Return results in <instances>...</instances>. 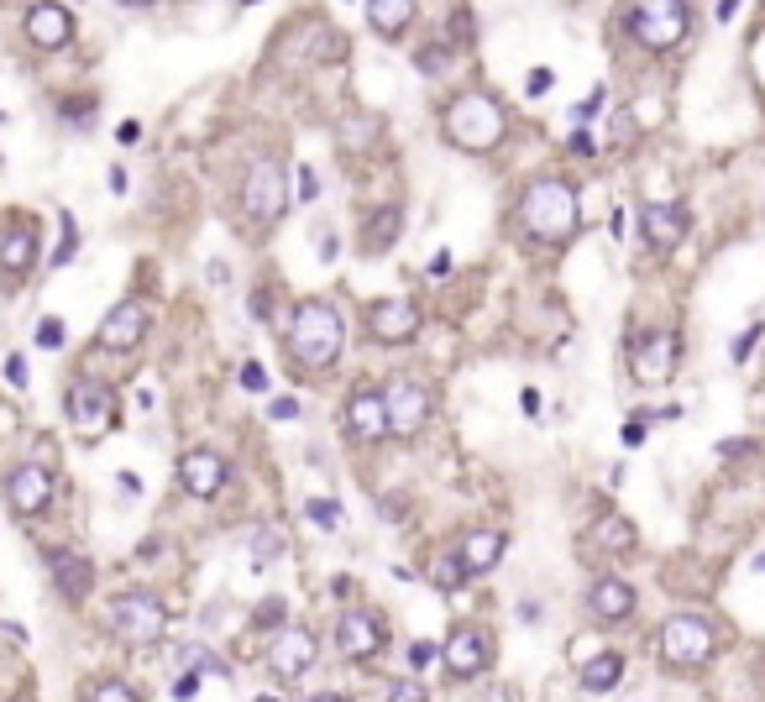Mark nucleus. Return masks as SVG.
Wrapping results in <instances>:
<instances>
[{
  "mask_svg": "<svg viewBox=\"0 0 765 702\" xmlns=\"http://www.w3.org/2000/svg\"><path fill=\"white\" fill-rule=\"evenodd\" d=\"M755 342H761V331H745V336L734 342V362H750V352H755Z\"/></svg>",
  "mask_w": 765,
  "mask_h": 702,
  "instance_id": "40",
  "label": "nucleus"
},
{
  "mask_svg": "<svg viewBox=\"0 0 765 702\" xmlns=\"http://www.w3.org/2000/svg\"><path fill=\"white\" fill-rule=\"evenodd\" d=\"M38 346L42 352H59L63 346V321H42L38 325Z\"/></svg>",
  "mask_w": 765,
  "mask_h": 702,
  "instance_id": "32",
  "label": "nucleus"
},
{
  "mask_svg": "<svg viewBox=\"0 0 765 702\" xmlns=\"http://www.w3.org/2000/svg\"><path fill=\"white\" fill-rule=\"evenodd\" d=\"M367 321H373V336L388 342V346H404V342L420 336V310H415L409 300H378Z\"/></svg>",
  "mask_w": 765,
  "mask_h": 702,
  "instance_id": "12",
  "label": "nucleus"
},
{
  "mask_svg": "<svg viewBox=\"0 0 765 702\" xmlns=\"http://www.w3.org/2000/svg\"><path fill=\"white\" fill-rule=\"evenodd\" d=\"M734 11H740V0H719V21H729Z\"/></svg>",
  "mask_w": 765,
  "mask_h": 702,
  "instance_id": "54",
  "label": "nucleus"
},
{
  "mask_svg": "<svg viewBox=\"0 0 765 702\" xmlns=\"http://www.w3.org/2000/svg\"><path fill=\"white\" fill-rule=\"evenodd\" d=\"M336 645H342L352 661H367V656H378L382 650V629L373 614H346L342 629H336Z\"/></svg>",
  "mask_w": 765,
  "mask_h": 702,
  "instance_id": "20",
  "label": "nucleus"
},
{
  "mask_svg": "<svg viewBox=\"0 0 765 702\" xmlns=\"http://www.w3.org/2000/svg\"><path fill=\"white\" fill-rule=\"evenodd\" d=\"M346 436H352V441H382V436H388V409H382V394H352V399H346Z\"/></svg>",
  "mask_w": 765,
  "mask_h": 702,
  "instance_id": "15",
  "label": "nucleus"
},
{
  "mask_svg": "<svg viewBox=\"0 0 765 702\" xmlns=\"http://www.w3.org/2000/svg\"><path fill=\"white\" fill-rule=\"evenodd\" d=\"M195 692H200V677H195V671H184L179 682H174V698H195Z\"/></svg>",
  "mask_w": 765,
  "mask_h": 702,
  "instance_id": "42",
  "label": "nucleus"
},
{
  "mask_svg": "<svg viewBox=\"0 0 765 702\" xmlns=\"http://www.w3.org/2000/svg\"><path fill=\"white\" fill-rule=\"evenodd\" d=\"M488 656H493V650H488V635H483V629H457V635H451V645H446V671L467 682V677H478V671L488 666Z\"/></svg>",
  "mask_w": 765,
  "mask_h": 702,
  "instance_id": "18",
  "label": "nucleus"
},
{
  "mask_svg": "<svg viewBox=\"0 0 765 702\" xmlns=\"http://www.w3.org/2000/svg\"><path fill=\"white\" fill-rule=\"evenodd\" d=\"M6 378L21 388V383H27V362H21V357H6Z\"/></svg>",
  "mask_w": 765,
  "mask_h": 702,
  "instance_id": "45",
  "label": "nucleus"
},
{
  "mask_svg": "<svg viewBox=\"0 0 765 702\" xmlns=\"http://www.w3.org/2000/svg\"><path fill=\"white\" fill-rule=\"evenodd\" d=\"M750 451H755L750 441H724V446H719V457H750Z\"/></svg>",
  "mask_w": 765,
  "mask_h": 702,
  "instance_id": "47",
  "label": "nucleus"
},
{
  "mask_svg": "<svg viewBox=\"0 0 765 702\" xmlns=\"http://www.w3.org/2000/svg\"><path fill=\"white\" fill-rule=\"evenodd\" d=\"M619 677H625V661H619V656H598V661L583 666L587 692H608V687H619Z\"/></svg>",
  "mask_w": 765,
  "mask_h": 702,
  "instance_id": "27",
  "label": "nucleus"
},
{
  "mask_svg": "<svg viewBox=\"0 0 765 702\" xmlns=\"http://www.w3.org/2000/svg\"><path fill=\"white\" fill-rule=\"evenodd\" d=\"M446 273H451V258H446V252H436V258H430V279H446Z\"/></svg>",
  "mask_w": 765,
  "mask_h": 702,
  "instance_id": "50",
  "label": "nucleus"
},
{
  "mask_svg": "<svg viewBox=\"0 0 765 702\" xmlns=\"http://www.w3.org/2000/svg\"><path fill=\"white\" fill-rule=\"evenodd\" d=\"M142 331H147V310H142L137 300H122L101 321V346H111V352H132V346L142 342Z\"/></svg>",
  "mask_w": 765,
  "mask_h": 702,
  "instance_id": "17",
  "label": "nucleus"
},
{
  "mask_svg": "<svg viewBox=\"0 0 765 702\" xmlns=\"http://www.w3.org/2000/svg\"><path fill=\"white\" fill-rule=\"evenodd\" d=\"M420 69H425V74H441V69H446L441 42H425V48H420Z\"/></svg>",
  "mask_w": 765,
  "mask_h": 702,
  "instance_id": "35",
  "label": "nucleus"
},
{
  "mask_svg": "<svg viewBox=\"0 0 765 702\" xmlns=\"http://www.w3.org/2000/svg\"><path fill=\"white\" fill-rule=\"evenodd\" d=\"M48 562H53V583H59L63 598H74V603H80L84 593L95 587V566L84 562L80 551H53Z\"/></svg>",
  "mask_w": 765,
  "mask_h": 702,
  "instance_id": "21",
  "label": "nucleus"
},
{
  "mask_svg": "<svg viewBox=\"0 0 765 702\" xmlns=\"http://www.w3.org/2000/svg\"><path fill=\"white\" fill-rule=\"evenodd\" d=\"M755 572H765V556H755Z\"/></svg>",
  "mask_w": 765,
  "mask_h": 702,
  "instance_id": "57",
  "label": "nucleus"
},
{
  "mask_svg": "<svg viewBox=\"0 0 765 702\" xmlns=\"http://www.w3.org/2000/svg\"><path fill=\"white\" fill-rule=\"evenodd\" d=\"M687 27H692V11H687V0H635V11H629V32L640 48H677L687 38Z\"/></svg>",
  "mask_w": 765,
  "mask_h": 702,
  "instance_id": "4",
  "label": "nucleus"
},
{
  "mask_svg": "<svg viewBox=\"0 0 765 702\" xmlns=\"http://www.w3.org/2000/svg\"><path fill=\"white\" fill-rule=\"evenodd\" d=\"M0 430H11V409L6 404H0Z\"/></svg>",
  "mask_w": 765,
  "mask_h": 702,
  "instance_id": "55",
  "label": "nucleus"
},
{
  "mask_svg": "<svg viewBox=\"0 0 765 702\" xmlns=\"http://www.w3.org/2000/svg\"><path fill=\"white\" fill-rule=\"evenodd\" d=\"M300 415V404L294 399H273V420H294Z\"/></svg>",
  "mask_w": 765,
  "mask_h": 702,
  "instance_id": "46",
  "label": "nucleus"
},
{
  "mask_svg": "<svg viewBox=\"0 0 765 702\" xmlns=\"http://www.w3.org/2000/svg\"><path fill=\"white\" fill-rule=\"evenodd\" d=\"M304 514H310L315 524H325V530H331V524H336V503H331V499H310V503H304Z\"/></svg>",
  "mask_w": 765,
  "mask_h": 702,
  "instance_id": "33",
  "label": "nucleus"
},
{
  "mask_svg": "<svg viewBox=\"0 0 765 702\" xmlns=\"http://www.w3.org/2000/svg\"><path fill=\"white\" fill-rule=\"evenodd\" d=\"M593 545H604L608 556H629L635 551V524L625 514H604V520L593 524Z\"/></svg>",
  "mask_w": 765,
  "mask_h": 702,
  "instance_id": "26",
  "label": "nucleus"
},
{
  "mask_svg": "<svg viewBox=\"0 0 765 702\" xmlns=\"http://www.w3.org/2000/svg\"><path fill=\"white\" fill-rule=\"evenodd\" d=\"M27 38H32V48L59 53L63 42L74 38V17H69L63 6H53V0H38V6L27 11Z\"/></svg>",
  "mask_w": 765,
  "mask_h": 702,
  "instance_id": "14",
  "label": "nucleus"
},
{
  "mask_svg": "<svg viewBox=\"0 0 765 702\" xmlns=\"http://www.w3.org/2000/svg\"><path fill=\"white\" fill-rule=\"evenodd\" d=\"M645 430H650V415H635V420L625 425V446H640V441H645Z\"/></svg>",
  "mask_w": 765,
  "mask_h": 702,
  "instance_id": "37",
  "label": "nucleus"
},
{
  "mask_svg": "<svg viewBox=\"0 0 765 702\" xmlns=\"http://www.w3.org/2000/svg\"><path fill=\"white\" fill-rule=\"evenodd\" d=\"M342 315L331 310L325 300H304L300 310H294V331H289V352H294V362L300 367H310V373H321V367H331V362L342 357Z\"/></svg>",
  "mask_w": 765,
  "mask_h": 702,
  "instance_id": "2",
  "label": "nucleus"
},
{
  "mask_svg": "<svg viewBox=\"0 0 765 702\" xmlns=\"http://www.w3.org/2000/svg\"><path fill=\"white\" fill-rule=\"evenodd\" d=\"M32 258H38L32 226H6V231H0V268H6V273H27Z\"/></svg>",
  "mask_w": 765,
  "mask_h": 702,
  "instance_id": "22",
  "label": "nucleus"
},
{
  "mask_svg": "<svg viewBox=\"0 0 765 702\" xmlns=\"http://www.w3.org/2000/svg\"><path fill=\"white\" fill-rule=\"evenodd\" d=\"M713 645H719L713 624L692 619V614H682V619H671L661 629V656L671 666H703L708 656H713Z\"/></svg>",
  "mask_w": 765,
  "mask_h": 702,
  "instance_id": "8",
  "label": "nucleus"
},
{
  "mask_svg": "<svg viewBox=\"0 0 765 702\" xmlns=\"http://www.w3.org/2000/svg\"><path fill=\"white\" fill-rule=\"evenodd\" d=\"M629 367L640 383H666L671 367H677V331H656V336H640L635 352H629Z\"/></svg>",
  "mask_w": 765,
  "mask_h": 702,
  "instance_id": "11",
  "label": "nucleus"
},
{
  "mask_svg": "<svg viewBox=\"0 0 765 702\" xmlns=\"http://www.w3.org/2000/svg\"><path fill=\"white\" fill-rule=\"evenodd\" d=\"M441 126L462 153H493L504 142V105L493 101V95H483V90H467V95H457V101L446 105Z\"/></svg>",
  "mask_w": 765,
  "mask_h": 702,
  "instance_id": "3",
  "label": "nucleus"
},
{
  "mask_svg": "<svg viewBox=\"0 0 765 702\" xmlns=\"http://www.w3.org/2000/svg\"><path fill=\"white\" fill-rule=\"evenodd\" d=\"M367 21L382 38H399L404 27L415 21V0H367Z\"/></svg>",
  "mask_w": 765,
  "mask_h": 702,
  "instance_id": "25",
  "label": "nucleus"
},
{
  "mask_svg": "<svg viewBox=\"0 0 765 702\" xmlns=\"http://www.w3.org/2000/svg\"><path fill=\"white\" fill-rule=\"evenodd\" d=\"M137 137H142V126H137V121H122V132H116V142H126V147H132Z\"/></svg>",
  "mask_w": 765,
  "mask_h": 702,
  "instance_id": "51",
  "label": "nucleus"
},
{
  "mask_svg": "<svg viewBox=\"0 0 765 702\" xmlns=\"http://www.w3.org/2000/svg\"><path fill=\"white\" fill-rule=\"evenodd\" d=\"M388 698H399V702H420V698H425V687L399 682V687H388Z\"/></svg>",
  "mask_w": 765,
  "mask_h": 702,
  "instance_id": "41",
  "label": "nucleus"
},
{
  "mask_svg": "<svg viewBox=\"0 0 765 702\" xmlns=\"http://www.w3.org/2000/svg\"><path fill=\"white\" fill-rule=\"evenodd\" d=\"M6 499H11L17 514H42L48 499H53V478H48V467H38V462L17 467V472L6 478Z\"/></svg>",
  "mask_w": 765,
  "mask_h": 702,
  "instance_id": "13",
  "label": "nucleus"
},
{
  "mask_svg": "<svg viewBox=\"0 0 765 702\" xmlns=\"http://www.w3.org/2000/svg\"><path fill=\"white\" fill-rule=\"evenodd\" d=\"M394 237H399V210H378V216H373V226H367V247H373V252H382V247H388Z\"/></svg>",
  "mask_w": 765,
  "mask_h": 702,
  "instance_id": "30",
  "label": "nucleus"
},
{
  "mask_svg": "<svg viewBox=\"0 0 765 702\" xmlns=\"http://www.w3.org/2000/svg\"><path fill=\"white\" fill-rule=\"evenodd\" d=\"M258 624H283V598H268L258 608Z\"/></svg>",
  "mask_w": 765,
  "mask_h": 702,
  "instance_id": "39",
  "label": "nucleus"
},
{
  "mask_svg": "<svg viewBox=\"0 0 765 702\" xmlns=\"http://www.w3.org/2000/svg\"><path fill=\"white\" fill-rule=\"evenodd\" d=\"M545 90H551V74H545V69H535V74H530V95H545Z\"/></svg>",
  "mask_w": 765,
  "mask_h": 702,
  "instance_id": "49",
  "label": "nucleus"
},
{
  "mask_svg": "<svg viewBox=\"0 0 765 702\" xmlns=\"http://www.w3.org/2000/svg\"><path fill=\"white\" fill-rule=\"evenodd\" d=\"M268 315H273V300H268V289H258L252 294V321H268Z\"/></svg>",
  "mask_w": 765,
  "mask_h": 702,
  "instance_id": "44",
  "label": "nucleus"
},
{
  "mask_svg": "<svg viewBox=\"0 0 765 702\" xmlns=\"http://www.w3.org/2000/svg\"><path fill=\"white\" fill-rule=\"evenodd\" d=\"M242 6H258V0H242Z\"/></svg>",
  "mask_w": 765,
  "mask_h": 702,
  "instance_id": "58",
  "label": "nucleus"
},
{
  "mask_svg": "<svg viewBox=\"0 0 765 702\" xmlns=\"http://www.w3.org/2000/svg\"><path fill=\"white\" fill-rule=\"evenodd\" d=\"M252 556H258V562H273V556H283V535H279V530H262L258 541H252Z\"/></svg>",
  "mask_w": 765,
  "mask_h": 702,
  "instance_id": "31",
  "label": "nucleus"
},
{
  "mask_svg": "<svg viewBox=\"0 0 765 702\" xmlns=\"http://www.w3.org/2000/svg\"><path fill=\"white\" fill-rule=\"evenodd\" d=\"M242 388H247V394H262V388H268V373H262V362H247V367H242Z\"/></svg>",
  "mask_w": 765,
  "mask_h": 702,
  "instance_id": "36",
  "label": "nucleus"
},
{
  "mask_svg": "<svg viewBox=\"0 0 765 702\" xmlns=\"http://www.w3.org/2000/svg\"><path fill=\"white\" fill-rule=\"evenodd\" d=\"M242 210L252 221H279L289 210V184H283V168L273 158H258L247 168V184H242Z\"/></svg>",
  "mask_w": 765,
  "mask_h": 702,
  "instance_id": "5",
  "label": "nucleus"
},
{
  "mask_svg": "<svg viewBox=\"0 0 765 702\" xmlns=\"http://www.w3.org/2000/svg\"><path fill=\"white\" fill-rule=\"evenodd\" d=\"M315 656H321L315 635L289 624V629H279V635H273V645H268V671H273V677H283V682H300L304 671L315 666Z\"/></svg>",
  "mask_w": 765,
  "mask_h": 702,
  "instance_id": "10",
  "label": "nucleus"
},
{
  "mask_svg": "<svg viewBox=\"0 0 765 702\" xmlns=\"http://www.w3.org/2000/svg\"><path fill=\"white\" fill-rule=\"evenodd\" d=\"M593 614L598 619H629L635 614V587L619 583V577H604L593 587Z\"/></svg>",
  "mask_w": 765,
  "mask_h": 702,
  "instance_id": "24",
  "label": "nucleus"
},
{
  "mask_svg": "<svg viewBox=\"0 0 765 702\" xmlns=\"http://www.w3.org/2000/svg\"><path fill=\"white\" fill-rule=\"evenodd\" d=\"M593 147H598V142L587 137V132H577V137H572V153H593Z\"/></svg>",
  "mask_w": 765,
  "mask_h": 702,
  "instance_id": "53",
  "label": "nucleus"
},
{
  "mask_svg": "<svg viewBox=\"0 0 765 702\" xmlns=\"http://www.w3.org/2000/svg\"><path fill=\"white\" fill-rule=\"evenodd\" d=\"M430 583L441 587V593H457V587L467 583L462 556H451V551H446V556H436V562H430Z\"/></svg>",
  "mask_w": 765,
  "mask_h": 702,
  "instance_id": "29",
  "label": "nucleus"
},
{
  "mask_svg": "<svg viewBox=\"0 0 765 702\" xmlns=\"http://www.w3.org/2000/svg\"><path fill=\"white\" fill-rule=\"evenodd\" d=\"M179 666H184V671H195V677H231V666H226L221 656H210L205 645H189V650H179Z\"/></svg>",
  "mask_w": 765,
  "mask_h": 702,
  "instance_id": "28",
  "label": "nucleus"
},
{
  "mask_svg": "<svg viewBox=\"0 0 765 702\" xmlns=\"http://www.w3.org/2000/svg\"><path fill=\"white\" fill-rule=\"evenodd\" d=\"M126 11H142V6H153V0H122Z\"/></svg>",
  "mask_w": 765,
  "mask_h": 702,
  "instance_id": "56",
  "label": "nucleus"
},
{
  "mask_svg": "<svg viewBox=\"0 0 765 702\" xmlns=\"http://www.w3.org/2000/svg\"><path fill=\"white\" fill-rule=\"evenodd\" d=\"M504 556V535L499 530H478V535H467L462 541V566L467 577H478V572H493Z\"/></svg>",
  "mask_w": 765,
  "mask_h": 702,
  "instance_id": "23",
  "label": "nucleus"
},
{
  "mask_svg": "<svg viewBox=\"0 0 765 702\" xmlns=\"http://www.w3.org/2000/svg\"><path fill=\"white\" fill-rule=\"evenodd\" d=\"M69 258H74V221L63 216V247H59V258L53 262H69Z\"/></svg>",
  "mask_w": 765,
  "mask_h": 702,
  "instance_id": "43",
  "label": "nucleus"
},
{
  "mask_svg": "<svg viewBox=\"0 0 765 702\" xmlns=\"http://www.w3.org/2000/svg\"><path fill=\"white\" fill-rule=\"evenodd\" d=\"M69 420L80 425L84 436H105L111 430V420H116V394L105 388V383L95 378H80L74 388H69Z\"/></svg>",
  "mask_w": 765,
  "mask_h": 702,
  "instance_id": "9",
  "label": "nucleus"
},
{
  "mask_svg": "<svg viewBox=\"0 0 765 702\" xmlns=\"http://www.w3.org/2000/svg\"><path fill=\"white\" fill-rule=\"evenodd\" d=\"M0 635H6V640H11V645H21V640H27V629H21V624H0Z\"/></svg>",
  "mask_w": 765,
  "mask_h": 702,
  "instance_id": "52",
  "label": "nucleus"
},
{
  "mask_svg": "<svg viewBox=\"0 0 765 702\" xmlns=\"http://www.w3.org/2000/svg\"><path fill=\"white\" fill-rule=\"evenodd\" d=\"M382 409H388V436H420L430 425V388L420 378H394L382 388Z\"/></svg>",
  "mask_w": 765,
  "mask_h": 702,
  "instance_id": "6",
  "label": "nucleus"
},
{
  "mask_svg": "<svg viewBox=\"0 0 765 702\" xmlns=\"http://www.w3.org/2000/svg\"><path fill=\"white\" fill-rule=\"evenodd\" d=\"M111 624H116V635L126 645H153V640H163L168 614H163V603L153 593H126V598L111 603Z\"/></svg>",
  "mask_w": 765,
  "mask_h": 702,
  "instance_id": "7",
  "label": "nucleus"
},
{
  "mask_svg": "<svg viewBox=\"0 0 765 702\" xmlns=\"http://www.w3.org/2000/svg\"><path fill=\"white\" fill-rule=\"evenodd\" d=\"M520 226L535 241H551V247L572 241V231H577V195H572V184L566 179L530 184L524 200H520Z\"/></svg>",
  "mask_w": 765,
  "mask_h": 702,
  "instance_id": "1",
  "label": "nucleus"
},
{
  "mask_svg": "<svg viewBox=\"0 0 765 702\" xmlns=\"http://www.w3.org/2000/svg\"><path fill=\"white\" fill-rule=\"evenodd\" d=\"M90 698H101V702H132V698H137V692H132V687H126V682H105V687H95Z\"/></svg>",
  "mask_w": 765,
  "mask_h": 702,
  "instance_id": "34",
  "label": "nucleus"
},
{
  "mask_svg": "<svg viewBox=\"0 0 765 702\" xmlns=\"http://www.w3.org/2000/svg\"><path fill=\"white\" fill-rule=\"evenodd\" d=\"M430 656H436L430 645H409V666H430Z\"/></svg>",
  "mask_w": 765,
  "mask_h": 702,
  "instance_id": "48",
  "label": "nucleus"
},
{
  "mask_svg": "<svg viewBox=\"0 0 765 702\" xmlns=\"http://www.w3.org/2000/svg\"><path fill=\"white\" fill-rule=\"evenodd\" d=\"M640 231L650 237L656 252H671V247L687 237V216L677 210V205H645V210H640Z\"/></svg>",
  "mask_w": 765,
  "mask_h": 702,
  "instance_id": "19",
  "label": "nucleus"
},
{
  "mask_svg": "<svg viewBox=\"0 0 765 702\" xmlns=\"http://www.w3.org/2000/svg\"><path fill=\"white\" fill-rule=\"evenodd\" d=\"M179 482H184V493H195V499H216L226 488V462L216 451H189L179 462Z\"/></svg>",
  "mask_w": 765,
  "mask_h": 702,
  "instance_id": "16",
  "label": "nucleus"
},
{
  "mask_svg": "<svg viewBox=\"0 0 765 702\" xmlns=\"http://www.w3.org/2000/svg\"><path fill=\"white\" fill-rule=\"evenodd\" d=\"M321 195V179H315V168H300V200H315Z\"/></svg>",
  "mask_w": 765,
  "mask_h": 702,
  "instance_id": "38",
  "label": "nucleus"
}]
</instances>
